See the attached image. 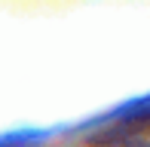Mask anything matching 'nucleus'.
I'll use <instances>...</instances> for the list:
<instances>
[{"label":"nucleus","mask_w":150,"mask_h":147,"mask_svg":"<svg viewBox=\"0 0 150 147\" xmlns=\"http://www.w3.org/2000/svg\"><path fill=\"white\" fill-rule=\"evenodd\" d=\"M144 126H147V101L138 98L135 104L117 110L110 119L98 126V132L89 138L92 147H126L129 141L144 144Z\"/></svg>","instance_id":"1"}]
</instances>
